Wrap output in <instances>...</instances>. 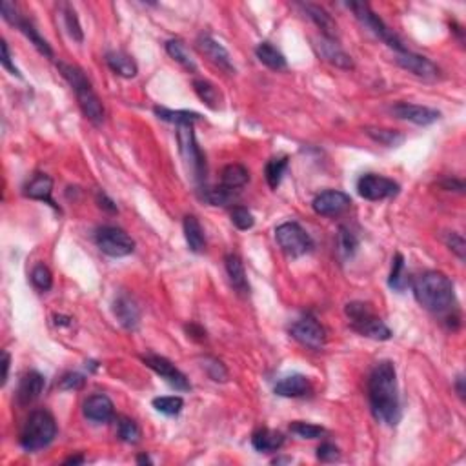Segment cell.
I'll list each match as a JSON object with an SVG mask.
<instances>
[{"instance_id":"cell-6","label":"cell","mask_w":466,"mask_h":466,"mask_svg":"<svg viewBox=\"0 0 466 466\" xmlns=\"http://www.w3.org/2000/svg\"><path fill=\"white\" fill-rule=\"evenodd\" d=\"M177 140H179V150H181L182 161L186 164V170L192 173L193 181L201 182L204 179V173H206V161H204V155H202L201 148L195 140L193 126H177Z\"/></svg>"},{"instance_id":"cell-49","label":"cell","mask_w":466,"mask_h":466,"mask_svg":"<svg viewBox=\"0 0 466 466\" xmlns=\"http://www.w3.org/2000/svg\"><path fill=\"white\" fill-rule=\"evenodd\" d=\"M0 47H2V58H0L2 66H4L5 69L11 73V75H15V77H22L21 71H19V69L15 67V64L11 63V53H10V47H8V42L2 41Z\"/></svg>"},{"instance_id":"cell-57","label":"cell","mask_w":466,"mask_h":466,"mask_svg":"<svg viewBox=\"0 0 466 466\" xmlns=\"http://www.w3.org/2000/svg\"><path fill=\"white\" fill-rule=\"evenodd\" d=\"M291 459H288V457H282V459H275L274 465H282V463H290Z\"/></svg>"},{"instance_id":"cell-13","label":"cell","mask_w":466,"mask_h":466,"mask_svg":"<svg viewBox=\"0 0 466 466\" xmlns=\"http://www.w3.org/2000/svg\"><path fill=\"white\" fill-rule=\"evenodd\" d=\"M313 212L317 215H322V217H339L344 212L350 210L352 206V199L350 195L344 192H339V190H328V192L319 193L313 202Z\"/></svg>"},{"instance_id":"cell-20","label":"cell","mask_w":466,"mask_h":466,"mask_svg":"<svg viewBox=\"0 0 466 466\" xmlns=\"http://www.w3.org/2000/svg\"><path fill=\"white\" fill-rule=\"evenodd\" d=\"M113 313L126 330H137L140 324V310L137 302L128 296H119L113 302Z\"/></svg>"},{"instance_id":"cell-4","label":"cell","mask_w":466,"mask_h":466,"mask_svg":"<svg viewBox=\"0 0 466 466\" xmlns=\"http://www.w3.org/2000/svg\"><path fill=\"white\" fill-rule=\"evenodd\" d=\"M57 435V423L47 410H35L30 414L21 432V446L26 452H36L53 443Z\"/></svg>"},{"instance_id":"cell-22","label":"cell","mask_w":466,"mask_h":466,"mask_svg":"<svg viewBox=\"0 0 466 466\" xmlns=\"http://www.w3.org/2000/svg\"><path fill=\"white\" fill-rule=\"evenodd\" d=\"M52 193H53L52 177L44 175V173H38V175L33 177L32 181L26 184V188H24V195H26V197L33 199V201H44L47 202V204H52L53 208H57L52 199Z\"/></svg>"},{"instance_id":"cell-55","label":"cell","mask_w":466,"mask_h":466,"mask_svg":"<svg viewBox=\"0 0 466 466\" xmlns=\"http://www.w3.org/2000/svg\"><path fill=\"white\" fill-rule=\"evenodd\" d=\"M86 461L84 459V456H75V457H67L66 461H64V465H82V463Z\"/></svg>"},{"instance_id":"cell-32","label":"cell","mask_w":466,"mask_h":466,"mask_svg":"<svg viewBox=\"0 0 466 466\" xmlns=\"http://www.w3.org/2000/svg\"><path fill=\"white\" fill-rule=\"evenodd\" d=\"M202 199L212 204V206H230L235 199H237V190H230L226 186H215V188H204L202 190Z\"/></svg>"},{"instance_id":"cell-27","label":"cell","mask_w":466,"mask_h":466,"mask_svg":"<svg viewBox=\"0 0 466 466\" xmlns=\"http://www.w3.org/2000/svg\"><path fill=\"white\" fill-rule=\"evenodd\" d=\"M106 64L111 71L124 78H133L139 73V67H137L133 58L126 55L124 52H109L106 55Z\"/></svg>"},{"instance_id":"cell-18","label":"cell","mask_w":466,"mask_h":466,"mask_svg":"<svg viewBox=\"0 0 466 466\" xmlns=\"http://www.w3.org/2000/svg\"><path fill=\"white\" fill-rule=\"evenodd\" d=\"M44 386H46V379H44V375H41V373L35 372V370L27 372L26 375L21 379V383H19L16 403L21 404V406L32 404L33 401H36L41 397Z\"/></svg>"},{"instance_id":"cell-25","label":"cell","mask_w":466,"mask_h":466,"mask_svg":"<svg viewBox=\"0 0 466 466\" xmlns=\"http://www.w3.org/2000/svg\"><path fill=\"white\" fill-rule=\"evenodd\" d=\"M184 237H186V243L190 246L193 254H201L206 248V238H204V232H202V226L199 223V219L195 215H186L184 217Z\"/></svg>"},{"instance_id":"cell-48","label":"cell","mask_w":466,"mask_h":466,"mask_svg":"<svg viewBox=\"0 0 466 466\" xmlns=\"http://www.w3.org/2000/svg\"><path fill=\"white\" fill-rule=\"evenodd\" d=\"M86 383V379L80 373H66L63 379H60V384L58 388L60 390H80Z\"/></svg>"},{"instance_id":"cell-7","label":"cell","mask_w":466,"mask_h":466,"mask_svg":"<svg viewBox=\"0 0 466 466\" xmlns=\"http://www.w3.org/2000/svg\"><path fill=\"white\" fill-rule=\"evenodd\" d=\"M348 8L353 11V15L357 16V21L361 22L366 30H370L373 35L379 36L384 44H388V46L392 47L395 53L406 52V46L401 42L399 36L395 35V33L392 32V30H390V27L386 26L383 21H381V19H379V16L375 15L372 10H370V5L364 4V2H350Z\"/></svg>"},{"instance_id":"cell-41","label":"cell","mask_w":466,"mask_h":466,"mask_svg":"<svg viewBox=\"0 0 466 466\" xmlns=\"http://www.w3.org/2000/svg\"><path fill=\"white\" fill-rule=\"evenodd\" d=\"M117 426H119V437L124 443H128V445H137L139 443L140 428L133 419H130V417H119Z\"/></svg>"},{"instance_id":"cell-21","label":"cell","mask_w":466,"mask_h":466,"mask_svg":"<svg viewBox=\"0 0 466 466\" xmlns=\"http://www.w3.org/2000/svg\"><path fill=\"white\" fill-rule=\"evenodd\" d=\"M224 263H226V271H228L230 282L235 288V291H237L238 296H249V282L248 277H246L243 259L237 254H228Z\"/></svg>"},{"instance_id":"cell-5","label":"cell","mask_w":466,"mask_h":466,"mask_svg":"<svg viewBox=\"0 0 466 466\" xmlns=\"http://www.w3.org/2000/svg\"><path fill=\"white\" fill-rule=\"evenodd\" d=\"M346 315L350 319V324L355 332L361 335L375 339V341H388L392 339V330L379 319L370 304L366 302H348L346 304Z\"/></svg>"},{"instance_id":"cell-45","label":"cell","mask_w":466,"mask_h":466,"mask_svg":"<svg viewBox=\"0 0 466 466\" xmlns=\"http://www.w3.org/2000/svg\"><path fill=\"white\" fill-rule=\"evenodd\" d=\"M202 368L206 370L210 379L217 381V383H224V381L228 379V370H226V366H224L219 359L204 357V361H202Z\"/></svg>"},{"instance_id":"cell-14","label":"cell","mask_w":466,"mask_h":466,"mask_svg":"<svg viewBox=\"0 0 466 466\" xmlns=\"http://www.w3.org/2000/svg\"><path fill=\"white\" fill-rule=\"evenodd\" d=\"M395 63L399 64L403 69L412 73V75H415V77L419 78H425V80H435V78L439 77V67L435 66L430 58L408 52V49H406V52L395 53Z\"/></svg>"},{"instance_id":"cell-42","label":"cell","mask_w":466,"mask_h":466,"mask_svg":"<svg viewBox=\"0 0 466 466\" xmlns=\"http://www.w3.org/2000/svg\"><path fill=\"white\" fill-rule=\"evenodd\" d=\"M290 432L296 434L300 439H319L321 435H324V428L322 426L311 425V423H304V421H296L290 425Z\"/></svg>"},{"instance_id":"cell-15","label":"cell","mask_w":466,"mask_h":466,"mask_svg":"<svg viewBox=\"0 0 466 466\" xmlns=\"http://www.w3.org/2000/svg\"><path fill=\"white\" fill-rule=\"evenodd\" d=\"M392 113L401 120H408L412 124L417 126H430L437 122L441 113L434 108H426L419 104H408V102H397L392 108Z\"/></svg>"},{"instance_id":"cell-24","label":"cell","mask_w":466,"mask_h":466,"mask_svg":"<svg viewBox=\"0 0 466 466\" xmlns=\"http://www.w3.org/2000/svg\"><path fill=\"white\" fill-rule=\"evenodd\" d=\"M304 10L306 13H308V16H310L311 21H313V24H315L319 30H321L322 36H326V38H332V41H335L337 38V24L335 21L332 19V15L328 13L324 8H321V5H315V4H304Z\"/></svg>"},{"instance_id":"cell-31","label":"cell","mask_w":466,"mask_h":466,"mask_svg":"<svg viewBox=\"0 0 466 466\" xmlns=\"http://www.w3.org/2000/svg\"><path fill=\"white\" fill-rule=\"evenodd\" d=\"M221 181H223V186L230 188V190H238V188L246 186V182L249 181V173L243 164H228L223 170Z\"/></svg>"},{"instance_id":"cell-36","label":"cell","mask_w":466,"mask_h":466,"mask_svg":"<svg viewBox=\"0 0 466 466\" xmlns=\"http://www.w3.org/2000/svg\"><path fill=\"white\" fill-rule=\"evenodd\" d=\"M364 133L379 144L395 148L404 142V135L395 130H384V128H364Z\"/></svg>"},{"instance_id":"cell-2","label":"cell","mask_w":466,"mask_h":466,"mask_svg":"<svg viewBox=\"0 0 466 466\" xmlns=\"http://www.w3.org/2000/svg\"><path fill=\"white\" fill-rule=\"evenodd\" d=\"M414 296L425 310L432 313H450L456 306V291L452 282L441 271H425L414 280Z\"/></svg>"},{"instance_id":"cell-16","label":"cell","mask_w":466,"mask_h":466,"mask_svg":"<svg viewBox=\"0 0 466 466\" xmlns=\"http://www.w3.org/2000/svg\"><path fill=\"white\" fill-rule=\"evenodd\" d=\"M197 46L199 49H201V53H204V55L210 58V63H213L217 67H221V69L228 73V75H233V73H235V66H233L228 49H226L221 42L215 41L213 36L201 35L197 41Z\"/></svg>"},{"instance_id":"cell-29","label":"cell","mask_w":466,"mask_h":466,"mask_svg":"<svg viewBox=\"0 0 466 466\" xmlns=\"http://www.w3.org/2000/svg\"><path fill=\"white\" fill-rule=\"evenodd\" d=\"M155 115L161 120H166V122H171V124L175 126H182V124H192L193 122H197L201 120V115L197 111H188V109H168V108H161V106H155L153 108Z\"/></svg>"},{"instance_id":"cell-23","label":"cell","mask_w":466,"mask_h":466,"mask_svg":"<svg viewBox=\"0 0 466 466\" xmlns=\"http://www.w3.org/2000/svg\"><path fill=\"white\" fill-rule=\"evenodd\" d=\"M311 390L310 379L304 375H290L275 384V394L280 397H302Z\"/></svg>"},{"instance_id":"cell-40","label":"cell","mask_w":466,"mask_h":466,"mask_svg":"<svg viewBox=\"0 0 466 466\" xmlns=\"http://www.w3.org/2000/svg\"><path fill=\"white\" fill-rule=\"evenodd\" d=\"M63 15H64V26H66L69 36H71L73 41L82 42L84 41L82 26H80V22H78V16H77V13H75V10H73L71 5L64 4Z\"/></svg>"},{"instance_id":"cell-46","label":"cell","mask_w":466,"mask_h":466,"mask_svg":"<svg viewBox=\"0 0 466 466\" xmlns=\"http://www.w3.org/2000/svg\"><path fill=\"white\" fill-rule=\"evenodd\" d=\"M446 246L454 252V254L459 257V259H465V254H466V243L465 238H463L461 233H456V232H450L448 235H446Z\"/></svg>"},{"instance_id":"cell-10","label":"cell","mask_w":466,"mask_h":466,"mask_svg":"<svg viewBox=\"0 0 466 466\" xmlns=\"http://www.w3.org/2000/svg\"><path fill=\"white\" fill-rule=\"evenodd\" d=\"M357 192L366 201H383V199L395 197L399 193V184L388 177L366 173L359 179Z\"/></svg>"},{"instance_id":"cell-50","label":"cell","mask_w":466,"mask_h":466,"mask_svg":"<svg viewBox=\"0 0 466 466\" xmlns=\"http://www.w3.org/2000/svg\"><path fill=\"white\" fill-rule=\"evenodd\" d=\"M441 188L446 190V192L463 193L465 192V182L459 181V179H445V181L441 182Z\"/></svg>"},{"instance_id":"cell-19","label":"cell","mask_w":466,"mask_h":466,"mask_svg":"<svg viewBox=\"0 0 466 466\" xmlns=\"http://www.w3.org/2000/svg\"><path fill=\"white\" fill-rule=\"evenodd\" d=\"M84 415H86V419L93 421V423H108L113 419L115 406L106 395H91L84 403Z\"/></svg>"},{"instance_id":"cell-34","label":"cell","mask_w":466,"mask_h":466,"mask_svg":"<svg viewBox=\"0 0 466 466\" xmlns=\"http://www.w3.org/2000/svg\"><path fill=\"white\" fill-rule=\"evenodd\" d=\"M388 285L392 290L404 291L408 286V275H406V266H404L403 254H395L392 259V269H390Z\"/></svg>"},{"instance_id":"cell-11","label":"cell","mask_w":466,"mask_h":466,"mask_svg":"<svg viewBox=\"0 0 466 466\" xmlns=\"http://www.w3.org/2000/svg\"><path fill=\"white\" fill-rule=\"evenodd\" d=\"M142 363L146 366L153 370L157 375H161L164 381H166L170 386H173L175 390H181V392H188V390L192 388V384L186 379V375L175 366V364L168 361L166 357H161V355H155V353H146L142 355Z\"/></svg>"},{"instance_id":"cell-12","label":"cell","mask_w":466,"mask_h":466,"mask_svg":"<svg viewBox=\"0 0 466 466\" xmlns=\"http://www.w3.org/2000/svg\"><path fill=\"white\" fill-rule=\"evenodd\" d=\"M291 337L302 346L311 348V350H321L326 342V332L313 317H304L291 324L290 328Z\"/></svg>"},{"instance_id":"cell-33","label":"cell","mask_w":466,"mask_h":466,"mask_svg":"<svg viewBox=\"0 0 466 466\" xmlns=\"http://www.w3.org/2000/svg\"><path fill=\"white\" fill-rule=\"evenodd\" d=\"M15 26L19 27V30H21V32L24 33V35H26L30 41H32L33 46H35L36 49H38L42 55H44V57L53 58V49L49 47V44L46 42V38H42L41 33L36 32L35 26H33L32 22L24 21V19H21V16H19V21L15 22Z\"/></svg>"},{"instance_id":"cell-35","label":"cell","mask_w":466,"mask_h":466,"mask_svg":"<svg viewBox=\"0 0 466 466\" xmlns=\"http://www.w3.org/2000/svg\"><path fill=\"white\" fill-rule=\"evenodd\" d=\"M359 248V238L357 235L346 226H341L339 233H337V249L342 259H350Z\"/></svg>"},{"instance_id":"cell-53","label":"cell","mask_w":466,"mask_h":466,"mask_svg":"<svg viewBox=\"0 0 466 466\" xmlns=\"http://www.w3.org/2000/svg\"><path fill=\"white\" fill-rule=\"evenodd\" d=\"M10 364H11V357L8 352H2V384L8 383V377H10Z\"/></svg>"},{"instance_id":"cell-43","label":"cell","mask_w":466,"mask_h":466,"mask_svg":"<svg viewBox=\"0 0 466 466\" xmlns=\"http://www.w3.org/2000/svg\"><path fill=\"white\" fill-rule=\"evenodd\" d=\"M230 217H232L233 226H235L237 230H241V232H246V230L254 228L255 219L248 208L235 206L232 210V213H230Z\"/></svg>"},{"instance_id":"cell-8","label":"cell","mask_w":466,"mask_h":466,"mask_svg":"<svg viewBox=\"0 0 466 466\" xmlns=\"http://www.w3.org/2000/svg\"><path fill=\"white\" fill-rule=\"evenodd\" d=\"M95 243L100 248V252L109 257H126L133 254L135 241L117 226H102L95 233Z\"/></svg>"},{"instance_id":"cell-54","label":"cell","mask_w":466,"mask_h":466,"mask_svg":"<svg viewBox=\"0 0 466 466\" xmlns=\"http://www.w3.org/2000/svg\"><path fill=\"white\" fill-rule=\"evenodd\" d=\"M456 388H457V394H459V397H461V399H465V377H463V375H459V377H457Z\"/></svg>"},{"instance_id":"cell-52","label":"cell","mask_w":466,"mask_h":466,"mask_svg":"<svg viewBox=\"0 0 466 466\" xmlns=\"http://www.w3.org/2000/svg\"><path fill=\"white\" fill-rule=\"evenodd\" d=\"M186 332L190 333V335H188V337H192V339H199V341H202V339H206V332H204L202 328H199L197 324H188Z\"/></svg>"},{"instance_id":"cell-56","label":"cell","mask_w":466,"mask_h":466,"mask_svg":"<svg viewBox=\"0 0 466 466\" xmlns=\"http://www.w3.org/2000/svg\"><path fill=\"white\" fill-rule=\"evenodd\" d=\"M137 463H139V465H151V459L148 456H144V454H142V456L137 457Z\"/></svg>"},{"instance_id":"cell-47","label":"cell","mask_w":466,"mask_h":466,"mask_svg":"<svg viewBox=\"0 0 466 466\" xmlns=\"http://www.w3.org/2000/svg\"><path fill=\"white\" fill-rule=\"evenodd\" d=\"M317 459L322 463H333L341 459V452L332 443H322L319 448H317Z\"/></svg>"},{"instance_id":"cell-38","label":"cell","mask_w":466,"mask_h":466,"mask_svg":"<svg viewBox=\"0 0 466 466\" xmlns=\"http://www.w3.org/2000/svg\"><path fill=\"white\" fill-rule=\"evenodd\" d=\"M166 52L168 55H170L173 60H177V63L181 64V66H184L188 69V71H195L197 69V66H195V63H193L192 55L188 53V49L184 47V44L179 41H168L166 42Z\"/></svg>"},{"instance_id":"cell-1","label":"cell","mask_w":466,"mask_h":466,"mask_svg":"<svg viewBox=\"0 0 466 466\" xmlns=\"http://www.w3.org/2000/svg\"><path fill=\"white\" fill-rule=\"evenodd\" d=\"M368 399L373 417L379 423L395 426L401 419L399 386L397 372L392 361H381L370 373L368 379Z\"/></svg>"},{"instance_id":"cell-30","label":"cell","mask_w":466,"mask_h":466,"mask_svg":"<svg viewBox=\"0 0 466 466\" xmlns=\"http://www.w3.org/2000/svg\"><path fill=\"white\" fill-rule=\"evenodd\" d=\"M193 89H195L199 99L202 100V104H206L210 109H219L223 97H221V91H219L215 84H212L210 80H204V78H195L193 80Z\"/></svg>"},{"instance_id":"cell-26","label":"cell","mask_w":466,"mask_h":466,"mask_svg":"<svg viewBox=\"0 0 466 466\" xmlns=\"http://www.w3.org/2000/svg\"><path fill=\"white\" fill-rule=\"evenodd\" d=\"M252 445L257 452H277L285 445V435L269 428H260L252 435Z\"/></svg>"},{"instance_id":"cell-28","label":"cell","mask_w":466,"mask_h":466,"mask_svg":"<svg viewBox=\"0 0 466 466\" xmlns=\"http://www.w3.org/2000/svg\"><path fill=\"white\" fill-rule=\"evenodd\" d=\"M255 55H257L260 63L265 64L266 67H269V69H274V71H282L288 66L285 55L277 47L271 46L269 42H260L257 49H255Z\"/></svg>"},{"instance_id":"cell-9","label":"cell","mask_w":466,"mask_h":466,"mask_svg":"<svg viewBox=\"0 0 466 466\" xmlns=\"http://www.w3.org/2000/svg\"><path fill=\"white\" fill-rule=\"evenodd\" d=\"M275 238L290 257H302L313 248L311 237L297 223H285L275 230Z\"/></svg>"},{"instance_id":"cell-3","label":"cell","mask_w":466,"mask_h":466,"mask_svg":"<svg viewBox=\"0 0 466 466\" xmlns=\"http://www.w3.org/2000/svg\"><path fill=\"white\" fill-rule=\"evenodd\" d=\"M58 71L63 73V77L66 78L69 86L73 88L75 95H77L78 106L82 109L84 117L95 126H100L104 122V106L100 102L99 95L95 93L91 88V82L86 77V73L78 66L73 64L58 63Z\"/></svg>"},{"instance_id":"cell-39","label":"cell","mask_w":466,"mask_h":466,"mask_svg":"<svg viewBox=\"0 0 466 466\" xmlns=\"http://www.w3.org/2000/svg\"><path fill=\"white\" fill-rule=\"evenodd\" d=\"M153 408L161 414L168 415V417H173V415H179L184 408V401L179 395H170V397H155L153 399Z\"/></svg>"},{"instance_id":"cell-37","label":"cell","mask_w":466,"mask_h":466,"mask_svg":"<svg viewBox=\"0 0 466 466\" xmlns=\"http://www.w3.org/2000/svg\"><path fill=\"white\" fill-rule=\"evenodd\" d=\"M286 170H288V157H275L266 164V181H268L271 190H277Z\"/></svg>"},{"instance_id":"cell-51","label":"cell","mask_w":466,"mask_h":466,"mask_svg":"<svg viewBox=\"0 0 466 466\" xmlns=\"http://www.w3.org/2000/svg\"><path fill=\"white\" fill-rule=\"evenodd\" d=\"M97 202H99V206L102 208V210H106V212L109 213H117V204H115L111 199L106 195V193H97Z\"/></svg>"},{"instance_id":"cell-44","label":"cell","mask_w":466,"mask_h":466,"mask_svg":"<svg viewBox=\"0 0 466 466\" xmlns=\"http://www.w3.org/2000/svg\"><path fill=\"white\" fill-rule=\"evenodd\" d=\"M32 282L36 290L47 291L53 286V275L49 268L44 265H36L32 271Z\"/></svg>"},{"instance_id":"cell-17","label":"cell","mask_w":466,"mask_h":466,"mask_svg":"<svg viewBox=\"0 0 466 466\" xmlns=\"http://www.w3.org/2000/svg\"><path fill=\"white\" fill-rule=\"evenodd\" d=\"M315 47L317 53H319L328 64H332V66L339 67V69H352L353 67L352 57L337 44V41L326 38V36H319L315 41Z\"/></svg>"}]
</instances>
